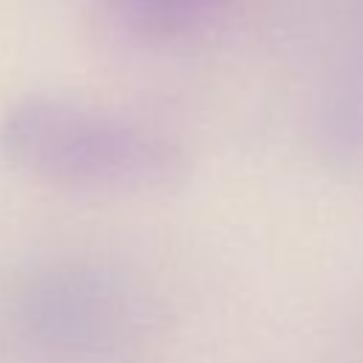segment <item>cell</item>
Returning <instances> with one entry per match:
<instances>
[{
	"instance_id": "3957f363",
	"label": "cell",
	"mask_w": 363,
	"mask_h": 363,
	"mask_svg": "<svg viewBox=\"0 0 363 363\" xmlns=\"http://www.w3.org/2000/svg\"><path fill=\"white\" fill-rule=\"evenodd\" d=\"M113 28L136 40H164L193 26L216 0H96Z\"/></svg>"
},
{
	"instance_id": "7a4b0ae2",
	"label": "cell",
	"mask_w": 363,
	"mask_h": 363,
	"mask_svg": "<svg viewBox=\"0 0 363 363\" xmlns=\"http://www.w3.org/2000/svg\"><path fill=\"white\" fill-rule=\"evenodd\" d=\"M6 326L40 357L99 360L122 352L136 329L130 292L85 264H34L20 269L3 298Z\"/></svg>"
},
{
	"instance_id": "6da1fadb",
	"label": "cell",
	"mask_w": 363,
	"mask_h": 363,
	"mask_svg": "<svg viewBox=\"0 0 363 363\" xmlns=\"http://www.w3.org/2000/svg\"><path fill=\"white\" fill-rule=\"evenodd\" d=\"M0 150L23 173L88 193H150L184 173L164 133L60 96H26L0 119Z\"/></svg>"
}]
</instances>
